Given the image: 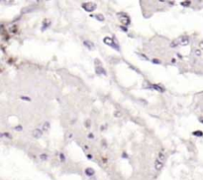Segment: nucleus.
<instances>
[{
  "label": "nucleus",
  "mask_w": 203,
  "mask_h": 180,
  "mask_svg": "<svg viewBox=\"0 0 203 180\" xmlns=\"http://www.w3.org/2000/svg\"><path fill=\"white\" fill-rule=\"evenodd\" d=\"M164 162H166V154H164L163 152H159L158 157L155 161V168L156 170H160L164 165Z\"/></svg>",
  "instance_id": "nucleus-1"
},
{
  "label": "nucleus",
  "mask_w": 203,
  "mask_h": 180,
  "mask_svg": "<svg viewBox=\"0 0 203 180\" xmlns=\"http://www.w3.org/2000/svg\"><path fill=\"white\" fill-rule=\"evenodd\" d=\"M103 42H104V44H106L107 46H109V47H111V48H113V49H116L117 51H120V48L118 47L117 43H115V42H114V40L111 39V38L105 37L104 39H103Z\"/></svg>",
  "instance_id": "nucleus-2"
},
{
  "label": "nucleus",
  "mask_w": 203,
  "mask_h": 180,
  "mask_svg": "<svg viewBox=\"0 0 203 180\" xmlns=\"http://www.w3.org/2000/svg\"><path fill=\"white\" fill-rule=\"evenodd\" d=\"M82 8L85 11H87V12H92V11H94L95 9H96V4L95 3H93V2H85V3H82Z\"/></svg>",
  "instance_id": "nucleus-3"
},
{
  "label": "nucleus",
  "mask_w": 203,
  "mask_h": 180,
  "mask_svg": "<svg viewBox=\"0 0 203 180\" xmlns=\"http://www.w3.org/2000/svg\"><path fill=\"white\" fill-rule=\"evenodd\" d=\"M118 16H120V22L121 24L123 25V26H128V25H130V18L129 16L125 14V13H118Z\"/></svg>",
  "instance_id": "nucleus-4"
},
{
  "label": "nucleus",
  "mask_w": 203,
  "mask_h": 180,
  "mask_svg": "<svg viewBox=\"0 0 203 180\" xmlns=\"http://www.w3.org/2000/svg\"><path fill=\"white\" fill-rule=\"evenodd\" d=\"M32 136L35 138V139H40V138L43 136V130L42 129H35L32 132Z\"/></svg>",
  "instance_id": "nucleus-5"
},
{
  "label": "nucleus",
  "mask_w": 203,
  "mask_h": 180,
  "mask_svg": "<svg viewBox=\"0 0 203 180\" xmlns=\"http://www.w3.org/2000/svg\"><path fill=\"white\" fill-rule=\"evenodd\" d=\"M177 40H179V45H181V46H187L189 44V38H188V36H182V37H180L179 39H177Z\"/></svg>",
  "instance_id": "nucleus-6"
},
{
  "label": "nucleus",
  "mask_w": 203,
  "mask_h": 180,
  "mask_svg": "<svg viewBox=\"0 0 203 180\" xmlns=\"http://www.w3.org/2000/svg\"><path fill=\"white\" fill-rule=\"evenodd\" d=\"M152 88L160 92V93H164V92L166 91V88H164V87L163 85H160V84H152Z\"/></svg>",
  "instance_id": "nucleus-7"
},
{
  "label": "nucleus",
  "mask_w": 203,
  "mask_h": 180,
  "mask_svg": "<svg viewBox=\"0 0 203 180\" xmlns=\"http://www.w3.org/2000/svg\"><path fill=\"white\" fill-rule=\"evenodd\" d=\"M95 72L97 73V74H103V75H106L107 73H106V70H105L102 66H96L95 68Z\"/></svg>",
  "instance_id": "nucleus-8"
},
{
  "label": "nucleus",
  "mask_w": 203,
  "mask_h": 180,
  "mask_svg": "<svg viewBox=\"0 0 203 180\" xmlns=\"http://www.w3.org/2000/svg\"><path fill=\"white\" fill-rule=\"evenodd\" d=\"M83 45L85 46V47H86L88 50H90V51H92V50L94 49V44L92 43V42H90V41H84V42H83Z\"/></svg>",
  "instance_id": "nucleus-9"
},
{
  "label": "nucleus",
  "mask_w": 203,
  "mask_h": 180,
  "mask_svg": "<svg viewBox=\"0 0 203 180\" xmlns=\"http://www.w3.org/2000/svg\"><path fill=\"white\" fill-rule=\"evenodd\" d=\"M95 173L94 169H92L91 167H88V168L85 169V174L87 175V176H93Z\"/></svg>",
  "instance_id": "nucleus-10"
},
{
  "label": "nucleus",
  "mask_w": 203,
  "mask_h": 180,
  "mask_svg": "<svg viewBox=\"0 0 203 180\" xmlns=\"http://www.w3.org/2000/svg\"><path fill=\"white\" fill-rule=\"evenodd\" d=\"M91 17H94L95 19H97L98 21H104L105 20V18H104V16L102 15V14H95V15H91Z\"/></svg>",
  "instance_id": "nucleus-11"
},
{
  "label": "nucleus",
  "mask_w": 203,
  "mask_h": 180,
  "mask_svg": "<svg viewBox=\"0 0 203 180\" xmlns=\"http://www.w3.org/2000/svg\"><path fill=\"white\" fill-rule=\"evenodd\" d=\"M50 25H51V22H50V21H48L47 19H46V20L44 21V23H43V28H42V31H45L46 29L49 28Z\"/></svg>",
  "instance_id": "nucleus-12"
},
{
  "label": "nucleus",
  "mask_w": 203,
  "mask_h": 180,
  "mask_svg": "<svg viewBox=\"0 0 203 180\" xmlns=\"http://www.w3.org/2000/svg\"><path fill=\"white\" fill-rule=\"evenodd\" d=\"M50 128H51L50 122H45L43 124V128H42V130H43V131H48V130H50Z\"/></svg>",
  "instance_id": "nucleus-13"
},
{
  "label": "nucleus",
  "mask_w": 203,
  "mask_h": 180,
  "mask_svg": "<svg viewBox=\"0 0 203 180\" xmlns=\"http://www.w3.org/2000/svg\"><path fill=\"white\" fill-rule=\"evenodd\" d=\"M1 138H5V139H12V136L9 133H1Z\"/></svg>",
  "instance_id": "nucleus-14"
},
{
  "label": "nucleus",
  "mask_w": 203,
  "mask_h": 180,
  "mask_svg": "<svg viewBox=\"0 0 203 180\" xmlns=\"http://www.w3.org/2000/svg\"><path fill=\"white\" fill-rule=\"evenodd\" d=\"M179 45V40H175V41H172L171 43V48H176Z\"/></svg>",
  "instance_id": "nucleus-15"
},
{
  "label": "nucleus",
  "mask_w": 203,
  "mask_h": 180,
  "mask_svg": "<svg viewBox=\"0 0 203 180\" xmlns=\"http://www.w3.org/2000/svg\"><path fill=\"white\" fill-rule=\"evenodd\" d=\"M190 4H191V1H181V2H180V5H181V6H184V7L190 6Z\"/></svg>",
  "instance_id": "nucleus-16"
},
{
  "label": "nucleus",
  "mask_w": 203,
  "mask_h": 180,
  "mask_svg": "<svg viewBox=\"0 0 203 180\" xmlns=\"http://www.w3.org/2000/svg\"><path fill=\"white\" fill-rule=\"evenodd\" d=\"M192 135L195 136V137H203V133L201 131H195V132L192 133Z\"/></svg>",
  "instance_id": "nucleus-17"
},
{
  "label": "nucleus",
  "mask_w": 203,
  "mask_h": 180,
  "mask_svg": "<svg viewBox=\"0 0 203 180\" xmlns=\"http://www.w3.org/2000/svg\"><path fill=\"white\" fill-rule=\"evenodd\" d=\"M40 160H43V161L47 160H48V156H47L46 153H41V154H40Z\"/></svg>",
  "instance_id": "nucleus-18"
},
{
  "label": "nucleus",
  "mask_w": 203,
  "mask_h": 180,
  "mask_svg": "<svg viewBox=\"0 0 203 180\" xmlns=\"http://www.w3.org/2000/svg\"><path fill=\"white\" fill-rule=\"evenodd\" d=\"M9 31H10L11 33H13V34H15V33L17 32V26H12V27H10V28H9Z\"/></svg>",
  "instance_id": "nucleus-19"
},
{
  "label": "nucleus",
  "mask_w": 203,
  "mask_h": 180,
  "mask_svg": "<svg viewBox=\"0 0 203 180\" xmlns=\"http://www.w3.org/2000/svg\"><path fill=\"white\" fill-rule=\"evenodd\" d=\"M194 54H195L196 57H200L201 56V50H199V49L195 50V51H194Z\"/></svg>",
  "instance_id": "nucleus-20"
},
{
  "label": "nucleus",
  "mask_w": 203,
  "mask_h": 180,
  "mask_svg": "<svg viewBox=\"0 0 203 180\" xmlns=\"http://www.w3.org/2000/svg\"><path fill=\"white\" fill-rule=\"evenodd\" d=\"M22 100H25V101H28V102H30L31 101V98L30 97H28V96H21L20 97Z\"/></svg>",
  "instance_id": "nucleus-21"
},
{
  "label": "nucleus",
  "mask_w": 203,
  "mask_h": 180,
  "mask_svg": "<svg viewBox=\"0 0 203 180\" xmlns=\"http://www.w3.org/2000/svg\"><path fill=\"white\" fill-rule=\"evenodd\" d=\"M60 160H61V161H62V162L66 161V156H65V154H63L62 152H61V153H60Z\"/></svg>",
  "instance_id": "nucleus-22"
},
{
  "label": "nucleus",
  "mask_w": 203,
  "mask_h": 180,
  "mask_svg": "<svg viewBox=\"0 0 203 180\" xmlns=\"http://www.w3.org/2000/svg\"><path fill=\"white\" fill-rule=\"evenodd\" d=\"M114 116L118 118V117H121V116H122V113H121L120 111H115V112H114Z\"/></svg>",
  "instance_id": "nucleus-23"
},
{
  "label": "nucleus",
  "mask_w": 203,
  "mask_h": 180,
  "mask_svg": "<svg viewBox=\"0 0 203 180\" xmlns=\"http://www.w3.org/2000/svg\"><path fill=\"white\" fill-rule=\"evenodd\" d=\"M152 61H153L154 64H160V61L158 60V58H153V60H152Z\"/></svg>",
  "instance_id": "nucleus-24"
},
{
  "label": "nucleus",
  "mask_w": 203,
  "mask_h": 180,
  "mask_svg": "<svg viewBox=\"0 0 203 180\" xmlns=\"http://www.w3.org/2000/svg\"><path fill=\"white\" fill-rule=\"evenodd\" d=\"M138 56L142 58V60H145V61H148V60H149V58H148L146 56H144V54H140V53H138Z\"/></svg>",
  "instance_id": "nucleus-25"
},
{
  "label": "nucleus",
  "mask_w": 203,
  "mask_h": 180,
  "mask_svg": "<svg viewBox=\"0 0 203 180\" xmlns=\"http://www.w3.org/2000/svg\"><path fill=\"white\" fill-rule=\"evenodd\" d=\"M22 129H23V128H22V126H17V127H15V128H14L15 131H19V132H20V131H22Z\"/></svg>",
  "instance_id": "nucleus-26"
},
{
  "label": "nucleus",
  "mask_w": 203,
  "mask_h": 180,
  "mask_svg": "<svg viewBox=\"0 0 203 180\" xmlns=\"http://www.w3.org/2000/svg\"><path fill=\"white\" fill-rule=\"evenodd\" d=\"M85 127H86V128H89V127H90V121H89V120H86V121H85Z\"/></svg>",
  "instance_id": "nucleus-27"
},
{
  "label": "nucleus",
  "mask_w": 203,
  "mask_h": 180,
  "mask_svg": "<svg viewBox=\"0 0 203 180\" xmlns=\"http://www.w3.org/2000/svg\"><path fill=\"white\" fill-rule=\"evenodd\" d=\"M73 133H67V136H66V137L69 138V139H71V138H73Z\"/></svg>",
  "instance_id": "nucleus-28"
},
{
  "label": "nucleus",
  "mask_w": 203,
  "mask_h": 180,
  "mask_svg": "<svg viewBox=\"0 0 203 180\" xmlns=\"http://www.w3.org/2000/svg\"><path fill=\"white\" fill-rule=\"evenodd\" d=\"M83 149H85V150H86V149L88 150V149H89V146H88L87 145H84V146H83Z\"/></svg>",
  "instance_id": "nucleus-29"
},
{
  "label": "nucleus",
  "mask_w": 203,
  "mask_h": 180,
  "mask_svg": "<svg viewBox=\"0 0 203 180\" xmlns=\"http://www.w3.org/2000/svg\"><path fill=\"white\" fill-rule=\"evenodd\" d=\"M88 137H89V139H93V134H89Z\"/></svg>",
  "instance_id": "nucleus-30"
},
{
  "label": "nucleus",
  "mask_w": 203,
  "mask_h": 180,
  "mask_svg": "<svg viewBox=\"0 0 203 180\" xmlns=\"http://www.w3.org/2000/svg\"><path fill=\"white\" fill-rule=\"evenodd\" d=\"M199 121H200V122L203 124V117H200V118H199Z\"/></svg>",
  "instance_id": "nucleus-31"
},
{
  "label": "nucleus",
  "mask_w": 203,
  "mask_h": 180,
  "mask_svg": "<svg viewBox=\"0 0 203 180\" xmlns=\"http://www.w3.org/2000/svg\"><path fill=\"white\" fill-rule=\"evenodd\" d=\"M104 129H105V126H101V128H100V130H101V131H103Z\"/></svg>",
  "instance_id": "nucleus-32"
},
{
  "label": "nucleus",
  "mask_w": 203,
  "mask_h": 180,
  "mask_svg": "<svg viewBox=\"0 0 203 180\" xmlns=\"http://www.w3.org/2000/svg\"><path fill=\"white\" fill-rule=\"evenodd\" d=\"M200 48L203 49V42H201V43H200Z\"/></svg>",
  "instance_id": "nucleus-33"
},
{
  "label": "nucleus",
  "mask_w": 203,
  "mask_h": 180,
  "mask_svg": "<svg viewBox=\"0 0 203 180\" xmlns=\"http://www.w3.org/2000/svg\"><path fill=\"white\" fill-rule=\"evenodd\" d=\"M123 157H128V156H126V152L123 153Z\"/></svg>",
  "instance_id": "nucleus-34"
},
{
  "label": "nucleus",
  "mask_w": 203,
  "mask_h": 180,
  "mask_svg": "<svg viewBox=\"0 0 203 180\" xmlns=\"http://www.w3.org/2000/svg\"><path fill=\"white\" fill-rule=\"evenodd\" d=\"M87 157H88V158H91L92 156H90V154H87Z\"/></svg>",
  "instance_id": "nucleus-35"
}]
</instances>
